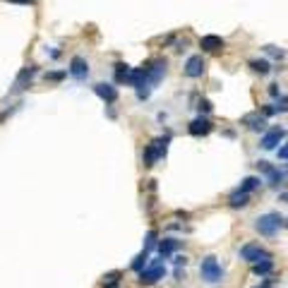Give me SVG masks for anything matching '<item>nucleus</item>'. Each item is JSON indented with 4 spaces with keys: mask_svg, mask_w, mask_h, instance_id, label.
Instances as JSON below:
<instances>
[{
    "mask_svg": "<svg viewBox=\"0 0 288 288\" xmlns=\"http://www.w3.org/2000/svg\"><path fill=\"white\" fill-rule=\"evenodd\" d=\"M259 185H262V178H257V176H247V178L243 180V183H240V188H238V192H245V195H250V192H252V190H257Z\"/></svg>",
    "mask_w": 288,
    "mask_h": 288,
    "instance_id": "nucleus-16",
    "label": "nucleus"
},
{
    "mask_svg": "<svg viewBox=\"0 0 288 288\" xmlns=\"http://www.w3.org/2000/svg\"><path fill=\"white\" fill-rule=\"evenodd\" d=\"M118 278H120V271H111V274H106V276H103V286L115 288L118 286Z\"/></svg>",
    "mask_w": 288,
    "mask_h": 288,
    "instance_id": "nucleus-22",
    "label": "nucleus"
},
{
    "mask_svg": "<svg viewBox=\"0 0 288 288\" xmlns=\"http://www.w3.org/2000/svg\"><path fill=\"white\" fill-rule=\"evenodd\" d=\"M67 72L72 75L75 79H87L89 77V63L84 60L82 56H75L70 60V67H67Z\"/></svg>",
    "mask_w": 288,
    "mask_h": 288,
    "instance_id": "nucleus-6",
    "label": "nucleus"
},
{
    "mask_svg": "<svg viewBox=\"0 0 288 288\" xmlns=\"http://www.w3.org/2000/svg\"><path fill=\"white\" fill-rule=\"evenodd\" d=\"M166 144H168V137L166 139H154V142L147 147V152H144V166H154L156 159H161V156L166 154Z\"/></svg>",
    "mask_w": 288,
    "mask_h": 288,
    "instance_id": "nucleus-5",
    "label": "nucleus"
},
{
    "mask_svg": "<svg viewBox=\"0 0 288 288\" xmlns=\"http://www.w3.org/2000/svg\"><path fill=\"white\" fill-rule=\"evenodd\" d=\"M200 274L207 283H221L223 281V269H221V264L216 262V257L214 255H207L204 259H202Z\"/></svg>",
    "mask_w": 288,
    "mask_h": 288,
    "instance_id": "nucleus-1",
    "label": "nucleus"
},
{
    "mask_svg": "<svg viewBox=\"0 0 288 288\" xmlns=\"http://www.w3.org/2000/svg\"><path fill=\"white\" fill-rule=\"evenodd\" d=\"M269 94H271V96H278V84H271V87H269Z\"/></svg>",
    "mask_w": 288,
    "mask_h": 288,
    "instance_id": "nucleus-30",
    "label": "nucleus"
},
{
    "mask_svg": "<svg viewBox=\"0 0 288 288\" xmlns=\"http://www.w3.org/2000/svg\"><path fill=\"white\" fill-rule=\"evenodd\" d=\"M197 108H200V113H209L211 111V103H209V101H200V106H197Z\"/></svg>",
    "mask_w": 288,
    "mask_h": 288,
    "instance_id": "nucleus-27",
    "label": "nucleus"
},
{
    "mask_svg": "<svg viewBox=\"0 0 288 288\" xmlns=\"http://www.w3.org/2000/svg\"><path fill=\"white\" fill-rule=\"evenodd\" d=\"M36 75V67H24L22 72L17 75V82H15V91L20 89H27V84H32V77Z\"/></svg>",
    "mask_w": 288,
    "mask_h": 288,
    "instance_id": "nucleus-14",
    "label": "nucleus"
},
{
    "mask_svg": "<svg viewBox=\"0 0 288 288\" xmlns=\"http://www.w3.org/2000/svg\"><path fill=\"white\" fill-rule=\"evenodd\" d=\"M223 39L221 36H214V34H209V36H202L200 41V48L202 51H207V53H216V51H221L223 48Z\"/></svg>",
    "mask_w": 288,
    "mask_h": 288,
    "instance_id": "nucleus-12",
    "label": "nucleus"
},
{
    "mask_svg": "<svg viewBox=\"0 0 288 288\" xmlns=\"http://www.w3.org/2000/svg\"><path fill=\"white\" fill-rule=\"evenodd\" d=\"M204 67H207V63H204V58L202 56H192L188 58V63H185V75L192 79H197L204 75Z\"/></svg>",
    "mask_w": 288,
    "mask_h": 288,
    "instance_id": "nucleus-8",
    "label": "nucleus"
},
{
    "mask_svg": "<svg viewBox=\"0 0 288 288\" xmlns=\"http://www.w3.org/2000/svg\"><path fill=\"white\" fill-rule=\"evenodd\" d=\"M243 125H247L252 132H264L266 130V118L264 115H257V113H250L243 118Z\"/></svg>",
    "mask_w": 288,
    "mask_h": 288,
    "instance_id": "nucleus-13",
    "label": "nucleus"
},
{
    "mask_svg": "<svg viewBox=\"0 0 288 288\" xmlns=\"http://www.w3.org/2000/svg\"><path fill=\"white\" fill-rule=\"evenodd\" d=\"M164 75H166V60H156V63L149 65V82L152 84H156Z\"/></svg>",
    "mask_w": 288,
    "mask_h": 288,
    "instance_id": "nucleus-15",
    "label": "nucleus"
},
{
    "mask_svg": "<svg viewBox=\"0 0 288 288\" xmlns=\"http://www.w3.org/2000/svg\"><path fill=\"white\" fill-rule=\"evenodd\" d=\"M127 72H130V65H125V63H118V65H115V79H118V82H125Z\"/></svg>",
    "mask_w": 288,
    "mask_h": 288,
    "instance_id": "nucleus-23",
    "label": "nucleus"
},
{
    "mask_svg": "<svg viewBox=\"0 0 288 288\" xmlns=\"http://www.w3.org/2000/svg\"><path fill=\"white\" fill-rule=\"evenodd\" d=\"M257 166H259V171H264L266 176H269V185H274V188H276L278 183H283V180H286V173H283V171L274 168L271 164H266V161H259Z\"/></svg>",
    "mask_w": 288,
    "mask_h": 288,
    "instance_id": "nucleus-10",
    "label": "nucleus"
},
{
    "mask_svg": "<svg viewBox=\"0 0 288 288\" xmlns=\"http://www.w3.org/2000/svg\"><path fill=\"white\" fill-rule=\"evenodd\" d=\"M247 200H250V195H245V192H231V197H228V204L231 207H245L247 204Z\"/></svg>",
    "mask_w": 288,
    "mask_h": 288,
    "instance_id": "nucleus-19",
    "label": "nucleus"
},
{
    "mask_svg": "<svg viewBox=\"0 0 288 288\" xmlns=\"http://www.w3.org/2000/svg\"><path fill=\"white\" fill-rule=\"evenodd\" d=\"M63 77H65V72H51V75H46V79H51V82H60Z\"/></svg>",
    "mask_w": 288,
    "mask_h": 288,
    "instance_id": "nucleus-25",
    "label": "nucleus"
},
{
    "mask_svg": "<svg viewBox=\"0 0 288 288\" xmlns=\"http://www.w3.org/2000/svg\"><path fill=\"white\" fill-rule=\"evenodd\" d=\"M164 274H166L164 264H161V262H154L152 266H144L142 271H139V283H142V286H152L159 278H164Z\"/></svg>",
    "mask_w": 288,
    "mask_h": 288,
    "instance_id": "nucleus-4",
    "label": "nucleus"
},
{
    "mask_svg": "<svg viewBox=\"0 0 288 288\" xmlns=\"http://www.w3.org/2000/svg\"><path fill=\"white\" fill-rule=\"evenodd\" d=\"M154 245H156V231H149V233H147V245H144V250L149 252Z\"/></svg>",
    "mask_w": 288,
    "mask_h": 288,
    "instance_id": "nucleus-24",
    "label": "nucleus"
},
{
    "mask_svg": "<svg viewBox=\"0 0 288 288\" xmlns=\"http://www.w3.org/2000/svg\"><path fill=\"white\" fill-rule=\"evenodd\" d=\"M8 3H12V5H34L36 0H8Z\"/></svg>",
    "mask_w": 288,
    "mask_h": 288,
    "instance_id": "nucleus-29",
    "label": "nucleus"
},
{
    "mask_svg": "<svg viewBox=\"0 0 288 288\" xmlns=\"http://www.w3.org/2000/svg\"><path fill=\"white\" fill-rule=\"evenodd\" d=\"M147 259H149V252H147V250H142L139 255L134 257V262H132V269H134V271H142L144 266H147Z\"/></svg>",
    "mask_w": 288,
    "mask_h": 288,
    "instance_id": "nucleus-21",
    "label": "nucleus"
},
{
    "mask_svg": "<svg viewBox=\"0 0 288 288\" xmlns=\"http://www.w3.org/2000/svg\"><path fill=\"white\" fill-rule=\"evenodd\" d=\"M281 202H286V204H288V192H283V195H281Z\"/></svg>",
    "mask_w": 288,
    "mask_h": 288,
    "instance_id": "nucleus-33",
    "label": "nucleus"
},
{
    "mask_svg": "<svg viewBox=\"0 0 288 288\" xmlns=\"http://www.w3.org/2000/svg\"><path fill=\"white\" fill-rule=\"evenodd\" d=\"M257 288H274V283H271V281H269V278H266L264 283H262V286H257Z\"/></svg>",
    "mask_w": 288,
    "mask_h": 288,
    "instance_id": "nucleus-32",
    "label": "nucleus"
},
{
    "mask_svg": "<svg viewBox=\"0 0 288 288\" xmlns=\"http://www.w3.org/2000/svg\"><path fill=\"white\" fill-rule=\"evenodd\" d=\"M178 247V240H173V238H164L161 243H159V255L161 257H168L173 250Z\"/></svg>",
    "mask_w": 288,
    "mask_h": 288,
    "instance_id": "nucleus-18",
    "label": "nucleus"
},
{
    "mask_svg": "<svg viewBox=\"0 0 288 288\" xmlns=\"http://www.w3.org/2000/svg\"><path fill=\"white\" fill-rule=\"evenodd\" d=\"M266 51H269V53H271L274 58H283V51H281V48H274V46H266Z\"/></svg>",
    "mask_w": 288,
    "mask_h": 288,
    "instance_id": "nucleus-26",
    "label": "nucleus"
},
{
    "mask_svg": "<svg viewBox=\"0 0 288 288\" xmlns=\"http://www.w3.org/2000/svg\"><path fill=\"white\" fill-rule=\"evenodd\" d=\"M250 67H252L255 72H259V75H269V72H271V65H269L266 60H250Z\"/></svg>",
    "mask_w": 288,
    "mask_h": 288,
    "instance_id": "nucleus-20",
    "label": "nucleus"
},
{
    "mask_svg": "<svg viewBox=\"0 0 288 288\" xmlns=\"http://www.w3.org/2000/svg\"><path fill=\"white\" fill-rule=\"evenodd\" d=\"M94 94L103 99L106 103H115L118 101V89L113 87V84H106V82H99V84H94Z\"/></svg>",
    "mask_w": 288,
    "mask_h": 288,
    "instance_id": "nucleus-9",
    "label": "nucleus"
},
{
    "mask_svg": "<svg viewBox=\"0 0 288 288\" xmlns=\"http://www.w3.org/2000/svg\"><path fill=\"white\" fill-rule=\"evenodd\" d=\"M278 159L288 161V142H286V147H281V149H278Z\"/></svg>",
    "mask_w": 288,
    "mask_h": 288,
    "instance_id": "nucleus-28",
    "label": "nucleus"
},
{
    "mask_svg": "<svg viewBox=\"0 0 288 288\" xmlns=\"http://www.w3.org/2000/svg\"><path fill=\"white\" fill-rule=\"evenodd\" d=\"M271 269H274V262H271V259H259V262L252 264V274H255V276H266Z\"/></svg>",
    "mask_w": 288,
    "mask_h": 288,
    "instance_id": "nucleus-17",
    "label": "nucleus"
},
{
    "mask_svg": "<svg viewBox=\"0 0 288 288\" xmlns=\"http://www.w3.org/2000/svg\"><path fill=\"white\" fill-rule=\"evenodd\" d=\"M283 226H288V221H283Z\"/></svg>",
    "mask_w": 288,
    "mask_h": 288,
    "instance_id": "nucleus-34",
    "label": "nucleus"
},
{
    "mask_svg": "<svg viewBox=\"0 0 288 288\" xmlns=\"http://www.w3.org/2000/svg\"><path fill=\"white\" fill-rule=\"evenodd\" d=\"M281 226H283V219H281L278 214H274V211H271V214H264V216H259L257 223H255V228L262 233V235H274Z\"/></svg>",
    "mask_w": 288,
    "mask_h": 288,
    "instance_id": "nucleus-2",
    "label": "nucleus"
},
{
    "mask_svg": "<svg viewBox=\"0 0 288 288\" xmlns=\"http://www.w3.org/2000/svg\"><path fill=\"white\" fill-rule=\"evenodd\" d=\"M190 134H195V137H204V134H209L211 130H214V125H211V120H207V118H195V120L190 122Z\"/></svg>",
    "mask_w": 288,
    "mask_h": 288,
    "instance_id": "nucleus-11",
    "label": "nucleus"
},
{
    "mask_svg": "<svg viewBox=\"0 0 288 288\" xmlns=\"http://www.w3.org/2000/svg\"><path fill=\"white\" fill-rule=\"evenodd\" d=\"M240 257H243L245 262H259V259H271V255L266 252L262 245H257V243H247L240 247Z\"/></svg>",
    "mask_w": 288,
    "mask_h": 288,
    "instance_id": "nucleus-3",
    "label": "nucleus"
},
{
    "mask_svg": "<svg viewBox=\"0 0 288 288\" xmlns=\"http://www.w3.org/2000/svg\"><path fill=\"white\" fill-rule=\"evenodd\" d=\"M176 264L180 266V264H188V257H176Z\"/></svg>",
    "mask_w": 288,
    "mask_h": 288,
    "instance_id": "nucleus-31",
    "label": "nucleus"
},
{
    "mask_svg": "<svg viewBox=\"0 0 288 288\" xmlns=\"http://www.w3.org/2000/svg\"><path fill=\"white\" fill-rule=\"evenodd\" d=\"M283 137H286V130H283V127H271V130L264 132V137H262V149H266V152L276 149V144L281 142Z\"/></svg>",
    "mask_w": 288,
    "mask_h": 288,
    "instance_id": "nucleus-7",
    "label": "nucleus"
}]
</instances>
